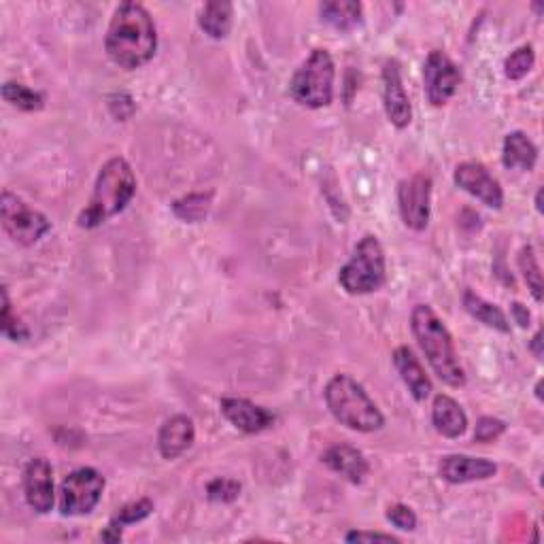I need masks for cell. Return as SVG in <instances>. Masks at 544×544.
I'll list each match as a JSON object with an SVG mask.
<instances>
[{
    "mask_svg": "<svg viewBox=\"0 0 544 544\" xmlns=\"http://www.w3.org/2000/svg\"><path fill=\"white\" fill-rule=\"evenodd\" d=\"M383 105L389 122L396 128H406L413 119V107L402 83L398 60H387L383 64Z\"/></svg>",
    "mask_w": 544,
    "mask_h": 544,
    "instance_id": "cell-13",
    "label": "cell"
},
{
    "mask_svg": "<svg viewBox=\"0 0 544 544\" xmlns=\"http://www.w3.org/2000/svg\"><path fill=\"white\" fill-rule=\"evenodd\" d=\"M221 413L234 425L236 430L245 434H260L275 423V415L266 411L264 406L253 404L245 398H224L219 402Z\"/></svg>",
    "mask_w": 544,
    "mask_h": 544,
    "instance_id": "cell-15",
    "label": "cell"
},
{
    "mask_svg": "<svg viewBox=\"0 0 544 544\" xmlns=\"http://www.w3.org/2000/svg\"><path fill=\"white\" fill-rule=\"evenodd\" d=\"M334 60L328 49H313L289 81V94L302 107L323 109L334 98Z\"/></svg>",
    "mask_w": 544,
    "mask_h": 544,
    "instance_id": "cell-6",
    "label": "cell"
},
{
    "mask_svg": "<svg viewBox=\"0 0 544 544\" xmlns=\"http://www.w3.org/2000/svg\"><path fill=\"white\" fill-rule=\"evenodd\" d=\"M502 162L510 170H523V173H530L538 162V147L525 132L521 130L510 132L504 139Z\"/></svg>",
    "mask_w": 544,
    "mask_h": 544,
    "instance_id": "cell-20",
    "label": "cell"
},
{
    "mask_svg": "<svg viewBox=\"0 0 544 544\" xmlns=\"http://www.w3.org/2000/svg\"><path fill=\"white\" fill-rule=\"evenodd\" d=\"M423 83L428 100L434 107H442L455 96L462 83V73L445 51L434 49L423 64Z\"/></svg>",
    "mask_w": 544,
    "mask_h": 544,
    "instance_id": "cell-9",
    "label": "cell"
},
{
    "mask_svg": "<svg viewBox=\"0 0 544 544\" xmlns=\"http://www.w3.org/2000/svg\"><path fill=\"white\" fill-rule=\"evenodd\" d=\"M0 221L13 243L30 247L39 243L51 230V221L37 209H32L20 196L5 190L0 194Z\"/></svg>",
    "mask_w": 544,
    "mask_h": 544,
    "instance_id": "cell-7",
    "label": "cell"
},
{
    "mask_svg": "<svg viewBox=\"0 0 544 544\" xmlns=\"http://www.w3.org/2000/svg\"><path fill=\"white\" fill-rule=\"evenodd\" d=\"M238 496H241V483L234 479H224V476H219V479H213L207 485V498L211 502L228 504V502H234Z\"/></svg>",
    "mask_w": 544,
    "mask_h": 544,
    "instance_id": "cell-29",
    "label": "cell"
},
{
    "mask_svg": "<svg viewBox=\"0 0 544 544\" xmlns=\"http://www.w3.org/2000/svg\"><path fill=\"white\" fill-rule=\"evenodd\" d=\"M394 366L400 374V379L404 381L406 389L411 391V396L417 402H425L432 394V381L428 374H425L421 362L417 360V355L413 353L411 347H398L394 351Z\"/></svg>",
    "mask_w": 544,
    "mask_h": 544,
    "instance_id": "cell-18",
    "label": "cell"
},
{
    "mask_svg": "<svg viewBox=\"0 0 544 544\" xmlns=\"http://www.w3.org/2000/svg\"><path fill=\"white\" fill-rule=\"evenodd\" d=\"M430 202H432V179L415 175L400 181L398 187V209L406 228L421 232L430 224Z\"/></svg>",
    "mask_w": 544,
    "mask_h": 544,
    "instance_id": "cell-10",
    "label": "cell"
},
{
    "mask_svg": "<svg viewBox=\"0 0 544 544\" xmlns=\"http://www.w3.org/2000/svg\"><path fill=\"white\" fill-rule=\"evenodd\" d=\"M196 428L187 415H175L162 423L158 432V451L164 459H177L194 445Z\"/></svg>",
    "mask_w": 544,
    "mask_h": 544,
    "instance_id": "cell-16",
    "label": "cell"
},
{
    "mask_svg": "<svg viewBox=\"0 0 544 544\" xmlns=\"http://www.w3.org/2000/svg\"><path fill=\"white\" fill-rule=\"evenodd\" d=\"M510 313H513L515 323H519L521 328H530L532 315H530V311H527L521 302H513V304H510Z\"/></svg>",
    "mask_w": 544,
    "mask_h": 544,
    "instance_id": "cell-34",
    "label": "cell"
},
{
    "mask_svg": "<svg viewBox=\"0 0 544 544\" xmlns=\"http://www.w3.org/2000/svg\"><path fill=\"white\" fill-rule=\"evenodd\" d=\"M3 98L9 102V105L22 109V111H41L43 109V94L30 90L28 85L17 83V81H7L3 85Z\"/></svg>",
    "mask_w": 544,
    "mask_h": 544,
    "instance_id": "cell-25",
    "label": "cell"
},
{
    "mask_svg": "<svg viewBox=\"0 0 544 544\" xmlns=\"http://www.w3.org/2000/svg\"><path fill=\"white\" fill-rule=\"evenodd\" d=\"M530 351L536 355V360H542V332L538 330L530 343Z\"/></svg>",
    "mask_w": 544,
    "mask_h": 544,
    "instance_id": "cell-35",
    "label": "cell"
},
{
    "mask_svg": "<svg viewBox=\"0 0 544 544\" xmlns=\"http://www.w3.org/2000/svg\"><path fill=\"white\" fill-rule=\"evenodd\" d=\"M387 521L402 532L417 530V515L413 513V508L406 506V504H400V502L391 504L387 508Z\"/></svg>",
    "mask_w": 544,
    "mask_h": 544,
    "instance_id": "cell-31",
    "label": "cell"
},
{
    "mask_svg": "<svg viewBox=\"0 0 544 544\" xmlns=\"http://www.w3.org/2000/svg\"><path fill=\"white\" fill-rule=\"evenodd\" d=\"M347 542H400L396 536L381 532H349L345 536Z\"/></svg>",
    "mask_w": 544,
    "mask_h": 544,
    "instance_id": "cell-33",
    "label": "cell"
},
{
    "mask_svg": "<svg viewBox=\"0 0 544 544\" xmlns=\"http://www.w3.org/2000/svg\"><path fill=\"white\" fill-rule=\"evenodd\" d=\"M453 181L457 187H462L464 192H468L476 200H481L485 207L502 209V204H504L502 185L483 164L462 162L455 168Z\"/></svg>",
    "mask_w": 544,
    "mask_h": 544,
    "instance_id": "cell-11",
    "label": "cell"
},
{
    "mask_svg": "<svg viewBox=\"0 0 544 544\" xmlns=\"http://www.w3.org/2000/svg\"><path fill=\"white\" fill-rule=\"evenodd\" d=\"M504 432H506V423H504L502 419H496V417H481L479 421H476L474 440H476V442H483V445H487V442H493L496 438H500Z\"/></svg>",
    "mask_w": 544,
    "mask_h": 544,
    "instance_id": "cell-32",
    "label": "cell"
},
{
    "mask_svg": "<svg viewBox=\"0 0 544 544\" xmlns=\"http://www.w3.org/2000/svg\"><path fill=\"white\" fill-rule=\"evenodd\" d=\"M464 309L476 319L481 321L483 326L491 328V330H498L502 334H508L510 332V323H508V317L504 315V311L500 309V306L487 302L485 298L476 296L474 292H468L464 294Z\"/></svg>",
    "mask_w": 544,
    "mask_h": 544,
    "instance_id": "cell-24",
    "label": "cell"
},
{
    "mask_svg": "<svg viewBox=\"0 0 544 544\" xmlns=\"http://www.w3.org/2000/svg\"><path fill=\"white\" fill-rule=\"evenodd\" d=\"M213 194H190L173 204V211L183 221H202L211 209Z\"/></svg>",
    "mask_w": 544,
    "mask_h": 544,
    "instance_id": "cell-27",
    "label": "cell"
},
{
    "mask_svg": "<svg viewBox=\"0 0 544 544\" xmlns=\"http://www.w3.org/2000/svg\"><path fill=\"white\" fill-rule=\"evenodd\" d=\"M151 513H153V502L147 500V498L122 506V508L117 510V515L109 521L107 530L100 534V540H105V542H119V540H122V532H124L126 525L139 523V521L147 519Z\"/></svg>",
    "mask_w": 544,
    "mask_h": 544,
    "instance_id": "cell-23",
    "label": "cell"
},
{
    "mask_svg": "<svg viewBox=\"0 0 544 544\" xmlns=\"http://www.w3.org/2000/svg\"><path fill=\"white\" fill-rule=\"evenodd\" d=\"M24 496L28 506L39 515L54 508V470L45 457H34L24 468Z\"/></svg>",
    "mask_w": 544,
    "mask_h": 544,
    "instance_id": "cell-12",
    "label": "cell"
},
{
    "mask_svg": "<svg viewBox=\"0 0 544 544\" xmlns=\"http://www.w3.org/2000/svg\"><path fill=\"white\" fill-rule=\"evenodd\" d=\"M536 209H538V213H542V190H538V194H536Z\"/></svg>",
    "mask_w": 544,
    "mask_h": 544,
    "instance_id": "cell-36",
    "label": "cell"
},
{
    "mask_svg": "<svg viewBox=\"0 0 544 544\" xmlns=\"http://www.w3.org/2000/svg\"><path fill=\"white\" fill-rule=\"evenodd\" d=\"M321 462L326 464L332 472L340 474L353 485L364 483V479L370 472V466L362 451H357L351 445H334L326 453H323Z\"/></svg>",
    "mask_w": 544,
    "mask_h": 544,
    "instance_id": "cell-17",
    "label": "cell"
},
{
    "mask_svg": "<svg viewBox=\"0 0 544 544\" xmlns=\"http://www.w3.org/2000/svg\"><path fill=\"white\" fill-rule=\"evenodd\" d=\"M498 466L489 462L485 457H470V455H447L442 457L438 466L440 479L453 485H464L474 481H487L496 476Z\"/></svg>",
    "mask_w": 544,
    "mask_h": 544,
    "instance_id": "cell-14",
    "label": "cell"
},
{
    "mask_svg": "<svg viewBox=\"0 0 544 544\" xmlns=\"http://www.w3.org/2000/svg\"><path fill=\"white\" fill-rule=\"evenodd\" d=\"M3 334L9 336L11 340H26L28 338L26 326L13 315L7 287H3Z\"/></svg>",
    "mask_w": 544,
    "mask_h": 544,
    "instance_id": "cell-30",
    "label": "cell"
},
{
    "mask_svg": "<svg viewBox=\"0 0 544 544\" xmlns=\"http://www.w3.org/2000/svg\"><path fill=\"white\" fill-rule=\"evenodd\" d=\"M432 423L438 434L447 438H459L468 430V415L457 400L447 394H440L434 398L432 404Z\"/></svg>",
    "mask_w": 544,
    "mask_h": 544,
    "instance_id": "cell-19",
    "label": "cell"
},
{
    "mask_svg": "<svg viewBox=\"0 0 544 544\" xmlns=\"http://www.w3.org/2000/svg\"><path fill=\"white\" fill-rule=\"evenodd\" d=\"M411 330L417 338V343L428 357L436 377L447 383L449 387H464L466 372L459 364V357L453 345L451 332L445 323L436 315V311L428 304H417L411 313Z\"/></svg>",
    "mask_w": 544,
    "mask_h": 544,
    "instance_id": "cell-3",
    "label": "cell"
},
{
    "mask_svg": "<svg viewBox=\"0 0 544 544\" xmlns=\"http://www.w3.org/2000/svg\"><path fill=\"white\" fill-rule=\"evenodd\" d=\"M519 268H521V275L527 283V287H530V292L534 296L536 302H542V294H544V285H542V270H540V264H538V258L534 253V247L525 245L519 253Z\"/></svg>",
    "mask_w": 544,
    "mask_h": 544,
    "instance_id": "cell-26",
    "label": "cell"
},
{
    "mask_svg": "<svg viewBox=\"0 0 544 544\" xmlns=\"http://www.w3.org/2000/svg\"><path fill=\"white\" fill-rule=\"evenodd\" d=\"M234 22V7L232 3H226V0H213V3H207L200 11L198 24L204 34H209L211 39H226Z\"/></svg>",
    "mask_w": 544,
    "mask_h": 544,
    "instance_id": "cell-21",
    "label": "cell"
},
{
    "mask_svg": "<svg viewBox=\"0 0 544 544\" xmlns=\"http://www.w3.org/2000/svg\"><path fill=\"white\" fill-rule=\"evenodd\" d=\"M323 398H326L332 417L353 432L370 434L385 425V417L377 402L349 374H334L323 391Z\"/></svg>",
    "mask_w": 544,
    "mask_h": 544,
    "instance_id": "cell-4",
    "label": "cell"
},
{
    "mask_svg": "<svg viewBox=\"0 0 544 544\" xmlns=\"http://www.w3.org/2000/svg\"><path fill=\"white\" fill-rule=\"evenodd\" d=\"M387 266L385 251L377 236L366 234L355 245L349 262L340 268L338 283L351 296H366L385 285Z\"/></svg>",
    "mask_w": 544,
    "mask_h": 544,
    "instance_id": "cell-5",
    "label": "cell"
},
{
    "mask_svg": "<svg viewBox=\"0 0 544 544\" xmlns=\"http://www.w3.org/2000/svg\"><path fill=\"white\" fill-rule=\"evenodd\" d=\"M107 54L124 71L145 66L158 49V32L151 13L139 3H122L107 30Z\"/></svg>",
    "mask_w": 544,
    "mask_h": 544,
    "instance_id": "cell-1",
    "label": "cell"
},
{
    "mask_svg": "<svg viewBox=\"0 0 544 544\" xmlns=\"http://www.w3.org/2000/svg\"><path fill=\"white\" fill-rule=\"evenodd\" d=\"M105 476L94 468H77L60 487V513L64 517L90 515L105 493Z\"/></svg>",
    "mask_w": 544,
    "mask_h": 544,
    "instance_id": "cell-8",
    "label": "cell"
},
{
    "mask_svg": "<svg viewBox=\"0 0 544 544\" xmlns=\"http://www.w3.org/2000/svg\"><path fill=\"white\" fill-rule=\"evenodd\" d=\"M136 194V177L134 170L124 158H111L105 166L100 168V173L94 183V192L79 217V228L92 230L105 224L111 217L122 213L128 204L132 202Z\"/></svg>",
    "mask_w": 544,
    "mask_h": 544,
    "instance_id": "cell-2",
    "label": "cell"
},
{
    "mask_svg": "<svg viewBox=\"0 0 544 544\" xmlns=\"http://www.w3.org/2000/svg\"><path fill=\"white\" fill-rule=\"evenodd\" d=\"M536 64V54H534V47L532 45H521L517 47L513 54H510L504 62V75L510 79V81H519L523 79L527 73L532 71Z\"/></svg>",
    "mask_w": 544,
    "mask_h": 544,
    "instance_id": "cell-28",
    "label": "cell"
},
{
    "mask_svg": "<svg viewBox=\"0 0 544 544\" xmlns=\"http://www.w3.org/2000/svg\"><path fill=\"white\" fill-rule=\"evenodd\" d=\"M321 22H326L334 30L349 32L362 24V5L351 3V0H330V3L319 5Z\"/></svg>",
    "mask_w": 544,
    "mask_h": 544,
    "instance_id": "cell-22",
    "label": "cell"
}]
</instances>
